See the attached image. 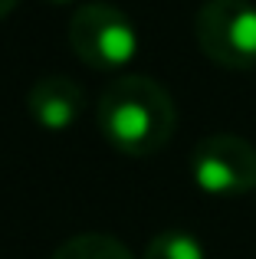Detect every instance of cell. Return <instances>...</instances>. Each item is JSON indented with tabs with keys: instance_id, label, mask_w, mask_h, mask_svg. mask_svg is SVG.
<instances>
[{
	"instance_id": "cell-2",
	"label": "cell",
	"mask_w": 256,
	"mask_h": 259,
	"mask_svg": "<svg viewBox=\"0 0 256 259\" xmlns=\"http://www.w3.org/2000/svg\"><path fill=\"white\" fill-rule=\"evenodd\" d=\"M138 30L125 10L105 0L82 4L69 20V46L89 69L115 72L125 69L138 53Z\"/></svg>"
},
{
	"instance_id": "cell-5",
	"label": "cell",
	"mask_w": 256,
	"mask_h": 259,
	"mask_svg": "<svg viewBox=\"0 0 256 259\" xmlns=\"http://www.w3.org/2000/svg\"><path fill=\"white\" fill-rule=\"evenodd\" d=\"M26 112L43 132H69L86 112V89L69 76H43L26 92Z\"/></svg>"
},
{
	"instance_id": "cell-7",
	"label": "cell",
	"mask_w": 256,
	"mask_h": 259,
	"mask_svg": "<svg viewBox=\"0 0 256 259\" xmlns=\"http://www.w3.org/2000/svg\"><path fill=\"white\" fill-rule=\"evenodd\" d=\"M141 259H207V253H204V243L194 233H187V230H164V233L151 236Z\"/></svg>"
},
{
	"instance_id": "cell-1",
	"label": "cell",
	"mask_w": 256,
	"mask_h": 259,
	"mask_svg": "<svg viewBox=\"0 0 256 259\" xmlns=\"http://www.w3.org/2000/svg\"><path fill=\"white\" fill-rule=\"evenodd\" d=\"M99 132L125 158H151L171 141L178 125L174 99L151 76H118L96 105Z\"/></svg>"
},
{
	"instance_id": "cell-6",
	"label": "cell",
	"mask_w": 256,
	"mask_h": 259,
	"mask_svg": "<svg viewBox=\"0 0 256 259\" xmlns=\"http://www.w3.org/2000/svg\"><path fill=\"white\" fill-rule=\"evenodd\" d=\"M53 259H135L122 240L109 233H79L69 236L53 253Z\"/></svg>"
},
{
	"instance_id": "cell-3",
	"label": "cell",
	"mask_w": 256,
	"mask_h": 259,
	"mask_svg": "<svg viewBox=\"0 0 256 259\" xmlns=\"http://www.w3.org/2000/svg\"><path fill=\"white\" fill-rule=\"evenodd\" d=\"M194 36L210 63L224 69L256 66V4L207 0L194 17Z\"/></svg>"
},
{
	"instance_id": "cell-4",
	"label": "cell",
	"mask_w": 256,
	"mask_h": 259,
	"mask_svg": "<svg viewBox=\"0 0 256 259\" xmlns=\"http://www.w3.org/2000/svg\"><path fill=\"white\" fill-rule=\"evenodd\" d=\"M191 177L210 197L256 194V148L240 135H207L191 151Z\"/></svg>"
},
{
	"instance_id": "cell-9",
	"label": "cell",
	"mask_w": 256,
	"mask_h": 259,
	"mask_svg": "<svg viewBox=\"0 0 256 259\" xmlns=\"http://www.w3.org/2000/svg\"><path fill=\"white\" fill-rule=\"evenodd\" d=\"M46 4H56L59 7V4H76V0H46Z\"/></svg>"
},
{
	"instance_id": "cell-8",
	"label": "cell",
	"mask_w": 256,
	"mask_h": 259,
	"mask_svg": "<svg viewBox=\"0 0 256 259\" xmlns=\"http://www.w3.org/2000/svg\"><path fill=\"white\" fill-rule=\"evenodd\" d=\"M17 4H20V0H0V20H4L7 13H10L13 7H17Z\"/></svg>"
}]
</instances>
